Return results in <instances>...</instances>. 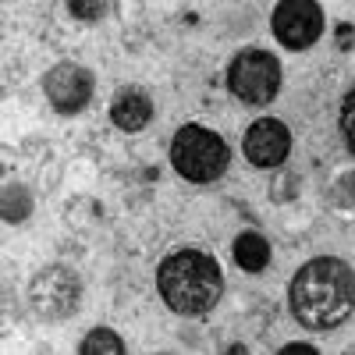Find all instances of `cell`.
<instances>
[{"label":"cell","instance_id":"7","mask_svg":"<svg viewBox=\"0 0 355 355\" xmlns=\"http://www.w3.org/2000/svg\"><path fill=\"white\" fill-rule=\"evenodd\" d=\"M43 93L53 103L57 114H75L89 103V96H93V75L82 64L64 61V64H57L43 75Z\"/></svg>","mask_w":355,"mask_h":355},{"label":"cell","instance_id":"8","mask_svg":"<svg viewBox=\"0 0 355 355\" xmlns=\"http://www.w3.org/2000/svg\"><path fill=\"white\" fill-rule=\"evenodd\" d=\"M288 150H291V135H288L284 121L263 117V121H256V125L245 132V157H249V164H256V167L270 171V167L284 164Z\"/></svg>","mask_w":355,"mask_h":355},{"label":"cell","instance_id":"13","mask_svg":"<svg viewBox=\"0 0 355 355\" xmlns=\"http://www.w3.org/2000/svg\"><path fill=\"white\" fill-rule=\"evenodd\" d=\"M341 135H345V146L352 150V157H355V85L345 93V100H341Z\"/></svg>","mask_w":355,"mask_h":355},{"label":"cell","instance_id":"11","mask_svg":"<svg viewBox=\"0 0 355 355\" xmlns=\"http://www.w3.org/2000/svg\"><path fill=\"white\" fill-rule=\"evenodd\" d=\"M78 352L82 355H121L125 352V341L117 338L114 331H107V327H96L93 334H85V341L78 345Z\"/></svg>","mask_w":355,"mask_h":355},{"label":"cell","instance_id":"9","mask_svg":"<svg viewBox=\"0 0 355 355\" xmlns=\"http://www.w3.org/2000/svg\"><path fill=\"white\" fill-rule=\"evenodd\" d=\"M150 117H153V100L142 93V89L128 85V89H117V96L110 103V121L117 128H125V132H139L150 125Z\"/></svg>","mask_w":355,"mask_h":355},{"label":"cell","instance_id":"10","mask_svg":"<svg viewBox=\"0 0 355 355\" xmlns=\"http://www.w3.org/2000/svg\"><path fill=\"white\" fill-rule=\"evenodd\" d=\"M231 252H234V263H239L242 270H249V274H259L263 266L270 263V242H266L263 234H256V231L239 234Z\"/></svg>","mask_w":355,"mask_h":355},{"label":"cell","instance_id":"15","mask_svg":"<svg viewBox=\"0 0 355 355\" xmlns=\"http://www.w3.org/2000/svg\"><path fill=\"white\" fill-rule=\"evenodd\" d=\"M281 355H316V348L313 345H288V348H281Z\"/></svg>","mask_w":355,"mask_h":355},{"label":"cell","instance_id":"6","mask_svg":"<svg viewBox=\"0 0 355 355\" xmlns=\"http://www.w3.org/2000/svg\"><path fill=\"white\" fill-rule=\"evenodd\" d=\"M274 36L288 50H306L323 36V11L316 0H284L274 11Z\"/></svg>","mask_w":355,"mask_h":355},{"label":"cell","instance_id":"14","mask_svg":"<svg viewBox=\"0 0 355 355\" xmlns=\"http://www.w3.org/2000/svg\"><path fill=\"white\" fill-rule=\"evenodd\" d=\"M107 8L110 4H103V0H68V11L75 15V18H103L107 15Z\"/></svg>","mask_w":355,"mask_h":355},{"label":"cell","instance_id":"3","mask_svg":"<svg viewBox=\"0 0 355 355\" xmlns=\"http://www.w3.org/2000/svg\"><path fill=\"white\" fill-rule=\"evenodd\" d=\"M227 146L217 132L202 125H182L171 139V164L174 171L196 185H210L227 171Z\"/></svg>","mask_w":355,"mask_h":355},{"label":"cell","instance_id":"1","mask_svg":"<svg viewBox=\"0 0 355 355\" xmlns=\"http://www.w3.org/2000/svg\"><path fill=\"white\" fill-rule=\"evenodd\" d=\"M355 309V270L334 256L309 259L291 281V313L309 331H331Z\"/></svg>","mask_w":355,"mask_h":355},{"label":"cell","instance_id":"16","mask_svg":"<svg viewBox=\"0 0 355 355\" xmlns=\"http://www.w3.org/2000/svg\"><path fill=\"white\" fill-rule=\"evenodd\" d=\"M338 33H341V46H348V43H352V28H348V25H341Z\"/></svg>","mask_w":355,"mask_h":355},{"label":"cell","instance_id":"5","mask_svg":"<svg viewBox=\"0 0 355 355\" xmlns=\"http://www.w3.org/2000/svg\"><path fill=\"white\" fill-rule=\"evenodd\" d=\"M227 85L231 93L249 107H263L277 96L281 89V64L274 53L266 50H242L234 57V64L227 71Z\"/></svg>","mask_w":355,"mask_h":355},{"label":"cell","instance_id":"4","mask_svg":"<svg viewBox=\"0 0 355 355\" xmlns=\"http://www.w3.org/2000/svg\"><path fill=\"white\" fill-rule=\"evenodd\" d=\"M78 302H82V281L75 270H68L61 263L43 266L28 281V306H33L40 320H50V323L68 320L78 309Z\"/></svg>","mask_w":355,"mask_h":355},{"label":"cell","instance_id":"12","mask_svg":"<svg viewBox=\"0 0 355 355\" xmlns=\"http://www.w3.org/2000/svg\"><path fill=\"white\" fill-rule=\"evenodd\" d=\"M28 210H33V196H28L21 185H8L4 189V220L18 224V220L28 217Z\"/></svg>","mask_w":355,"mask_h":355},{"label":"cell","instance_id":"2","mask_svg":"<svg viewBox=\"0 0 355 355\" xmlns=\"http://www.w3.org/2000/svg\"><path fill=\"white\" fill-rule=\"evenodd\" d=\"M157 288L174 313L202 316L217 306L220 291H224V277H220V266L214 256H206L199 249H182L160 263Z\"/></svg>","mask_w":355,"mask_h":355}]
</instances>
